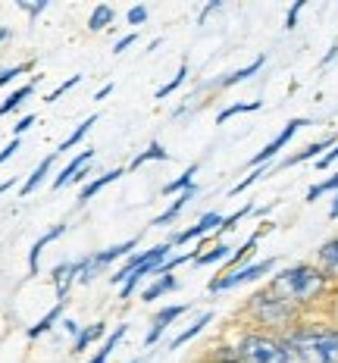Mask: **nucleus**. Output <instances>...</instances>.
<instances>
[{
  "label": "nucleus",
  "instance_id": "1",
  "mask_svg": "<svg viewBox=\"0 0 338 363\" xmlns=\"http://www.w3.org/2000/svg\"><path fill=\"white\" fill-rule=\"evenodd\" d=\"M266 289L273 294H279L282 301H288L291 307L304 310V307H313L317 301L326 298V291L332 289V282H329L313 263L300 260V263H291V267L273 272Z\"/></svg>",
  "mask_w": 338,
  "mask_h": 363
},
{
  "label": "nucleus",
  "instance_id": "2",
  "mask_svg": "<svg viewBox=\"0 0 338 363\" xmlns=\"http://www.w3.org/2000/svg\"><path fill=\"white\" fill-rule=\"evenodd\" d=\"M242 316L251 323V329L269 332V335H288L291 329L300 323V310L291 307L288 301H282L279 294H273L263 285L244 301Z\"/></svg>",
  "mask_w": 338,
  "mask_h": 363
},
{
  "label": "nucleus",
  "instance_id": "3",
  "mask_svg": "<svg viewBox=\"0 0 338 363\" xmlns=\"http://www.w3.org/2000/svg\"><path fill=\"white\" fill-rule=\"evenodd\" d=\"M298 354L300 363H338V326H313V323H298L288 335H282Z\"/></svg>",
  "mask_w": 338,
  "mask_h": 363
},
{
  "label": "nucleus",
  "instance_id": "4",
  "mask_svg": "<svg viewBox=\"0 0 338 363\" xmlns=\"http://www.w3.org/2000/svg\"><path fill=\"white\" fill-rule=\"evenodd\" d=\"M235 354L242 363H300L298 354L282 335H269V332L244 329L235 342Z\"/></svg>",
  "mask_w": 338,
  "mask_h": 363
},
{
  "label": "nucleus",
  "instance_id": "5",
  "mask_svg": "<svg viewBox=\"0 0 338 363\" xmlns=\"http://www.w3.org/2000/svg\"><path fill=\"white\" fill-rule=\"evenodd\" d=\"M141 245V235H132L125 241H119V245H110L103 247V251H94L88 257H81V272H79V285H91L97 276H103L107 272V267H113V263H123L125 257H132L135 251H138Z\"/></svg>",
  "mask_w": 338,
  "mask_h": 363
},
{
  "label": "nucleus",
  "instance_id": "6",
  "mask_svg": "<svg viewBox=\"0 0 338 363\" xmlns=\"http://www.w3.org/2000/svg\"><path fill=\"white\" fill-rule=\"evenodd\" d=\"M172 254H176V247H172V241H169V238H167V241H160V245H154V247H147L145 263H141V267L135 269L123 285H119V301H132V294L145 289L147 279H154V276H157V269H160Z\"/></svg>",
  "mask_w": 338,
  "mask_h": 363
},
{
  "label": "nucleus",
  "instance_id": "7",
  "mask_svg": "<svg viewBox=\"0 0 338 363\" xmlns=\"http://www.w3.org/2000/svg\"><path fill=\"white\" fill-rule=\"evenodd\" d=\"M276 257H266V260H254V263H244V267L232 269V272H220L216 279L207 282V291L210 294H222V291H232V289H242V285H251L257 282L260 276H269L276 269Z\"/></svg>",
  "mask_w": 338,
  "mask_h": 363
},
{
  "label": "nucleus",
  "instance_id": "8",
  "mask_svg": "<svg viewBox=\"0 0 338 363\" xmlns=\"http://www.w3.org/2000/svg\"><path fill=\"white\" fill-rule=\"evenodd\" d=\"M307 125H310V119H304V116H298V119H288L282 132L276 135V138L269 141V145L263 147V150H257V154H254L251 160H247V169H257V166H269V160H273V157H279V154H282V147L288 145L291 138H295V135L300 132V128H307Z\"/></svg>",
  "mask_w": 338,
  "mask_h": 363
},
{
  "label": "nucleus",
  "instance_id": "9",
  "mask_svg": "<svg viewBox=\"0 0 338 363\" xmlns=\"http://www.w3.org/2000/svg\"><path fill=\"white\" fill-rule=\"evenodd\" d=\"M188 310H194V304H167V307L157 310V313L150 316V329H147V335H145V347H154L172 326H176L179 316H185Z\"/></svg>",
  "mask_w": 338,
  "mask_h": 363
},
{
  "label": "nucleus",
  "instance_id": "10",
  "mask_svg": "<svg viewBox=\"0 0 338 363\" xmlns=\"http://www.w3.org/2000/svg\"><path fill=\"white\" fill-rule=\"evenodd\" d=\"M220 223H222V213H220V210H207V213L201 216L198 223L191 225V229H182V232H176V235H172L169 241H172V247L191 245V241H201V238L213 235V232L220 229Z\"/></svg>",
  "mask_w": 338,
  "mask_h": 363
},
{
  "label": "nucleus",
  "instance_id": "11",
  "mask_svg": "<svg viewBox=\"0 0 338 363\" xmlns=\"http://www.w3.org/2000/svg\"><path fill=\"white\" fill-rule=\"evenodd\" d=\"M79 272H81V257L79 260H63L50 269V285L57 291V301H66L72 291V285H79Z\"/></svg>",
  "mask_w": 338,
  "mask_h": 363
},
{
  "label": "nucleus",
  "instance_id": "12",
  "mask_svg": "<svg viewBox=\"0 0 338 363\" xmlns=\"http://www.w3.org/2000/svg\"><path fill=\"white\" fill-rule=\"evenodd\" d=\"M313 267H317L332 285H338V232L317 247V254H313Z\"/></svg>",
  "mask_w": 338,
  "mask_h": 363
},
{
  "label": "nucleus",
  "instance_id": "13",
  "mask_svg": "<svg viewBox=\"0 0 338 363\" xmlns=\"http://www.w3.org/2000/svg\"><path fill=\"white\" fill-rule=\"evenodd\" d=\"M338 145V135H326V138H320V141H313V145H307L304 150H298V154H291V157H285V160L279 166H273V169H291V166H300V163H307V160H320L326 150H332Z\"/></svg>",
  "mask_w": 338,
  "mask_h": 363
},
{
  "label": "nucleus",
  "instance_id": "14",
  "mask_svg": "<svg viewBox=\"0 0 338 363\" xmlns=\"http://www.w3.org/2000/svg\"><path fill=\"white\" fill-rule=\"evenodd\" d=\"M91 160H94V147H85V150H79L75 157H69V163L63 166V169L54 176V182H50V188L54 191H60V188H66L69 182H75V176H79L85 166H91Z\"/></svg>",
  "mask_w": 338,
  "mask_h": 363
},
{
  "label": "nucleus",
  "instance_id": "15",
  "mask_svg": "<svg viewBox=\"0 0 338 363\" xmlns=\"http://www.w3.org/2000/svg\"><path fill=\"white\" fill-rule=\"evenodd\" d=\"M179 285H182V282H179L176 272H169V276H157V279H150L145 289L138 291V301H145V304H154V301H160V298H167V294L179 291Z\"/></svg>",
  "mask_w": 338,
  "mask_h": 363
},
{
  "label": "nucleus",
  "instance_id": "16",
  "mask_svg": "<svg viewBox=\"0 0 338 363\" xmlns=\"http://www.w3.org/2000/svg\"><path fill=\"white\" fill-rule=\"evenodd\" d=\"M107 332H110V329H107V323H103V320L91 323V326H81V332L72 338V351H69V354H75V357H79V354H85L91 345L103 342V338H107Z\"/></svg>",
  "mask_w": 338,
  "mask_h": 363
},
{
  "label": "nucleus",
  "instance_id": "17",
  "mask_svg": "<svg viewBox=\"0 0 338 363\" xmlns=\"http://www.w3.org/2000/svg\"><path fill=\"white\" fill-rule=\"evenodd\" d=\"M194 198H198V185H194V188H188V191H182V194H176V201H172V203H169L167 210H163L160 216H154V219H150V229H163V225L176 223L179 213H182V210L188 207V201H194Z\"/></svg>",
  "mask_w": 338,
  "mask_h": 363
},
{
  "label": "nucleus",
  "instance_id": "18",
  "mask_svg": "<svg viewBox=\"0 0 338 363\" xmlns=\"http://www.w3.org/2000/svg\"><path fill=\"white\" fill-rule=\"evenodd\" d=\"M123 176H125V166H116V169L101 172V176H97V179H91V182H88V185H81V188H79V203H88V201L94 198V194H101L103 188L113 185V182H116V179H123Z\"/></svg>",
  "mask_w": 338,
  "mask_h": 363
},
{
  "label": "nucleus",
  "instance_id": "19",
  "mask_svg": "<svg viewBox=\"0 0 338 363\" xmlns=\"http://www.w3.org/2000/svg\"><path fill=\"white\" fill-rule=\"evenodd\" d=\"M125 335H129V323H119V326H113V329L107 332V338L101 342V347L94 351V357L88 360V363H107V360L113 357V351H116L119 342H123Z\"/></svg>",
  "mask_w": 338,
  "mask_h": 363
},
{
  "label": "nucleus",
  "instance_id": "20",
  "mask_svg": "<svg viewBox=\"0 0 338 363\" xmlns=\"http://www.w3.org/2000/svg\"><path fill=\"white\" fill-rule=\"evenodd\" d=\"M66 229H69V225H66V223H57V225H50V229H47V232H44V235H41V238H38V241H35V245H32V251H28V272H32V276H35V272H38V260H41L44 247H47V245H50V241L63 238V235H66Z\"/></svg>",
  "mask_w": 338,
  "mask_h": 363
},
{
  "label": "nucleus",
  "instance_id": "21",
  "mask_svg": "<svg viewBox=\"0 0 338 363\" xmlns=\"http://www.w3.org/2000/svg\"><path fill=\"white\" fill-rule=\"evenodd\" d=\"M57 157H60L57 150H50V154L44 157V160L38 163V166H35V169H32V176H28L26 182H22V188H19V194H22V198H28V194H35V191H38V185H41V182L50 176V169H54Z\"/></svg>",
  "mask_w": 338,
  "mask_h": 363
},
{
  "label": "nucleus",
  "instance_id": "22",
  "mask_svg": "<svg viewBox=\"0 0 338 363\" xmlns=\"http://www.w3.org/2000/svg\"><path fill=\"white\" fill-rule=\"evenodd\" d=\"M167 160H169V150H167V147L160 145V141L154 138V141H150V145H147L145 150H138V154L132 157V163L125 166V172L141 169V166H145V163H167Z\"/></svg>",
  "mask_w": 338,
  "mask_h": 363
},
{
  "label": "nucleus",
  "instance_id": "23",
  "mask_svg": "<svg viewBox=\"0 0 338 363\" xmlns=\"http://www.w3.org/2000/svg\"><path fill=\"white\" fill-rule=\"evenodd\" d=\"M66 304H69V301H57V304L50 307L47 313H44L41 320L35 323V326H28V329H26V335H28V338H41V335H47V332L54 329L60 320H63V310H66Z\"/></svg>",
  "mask_w": 338,
  "mask_h": 363
},
{
  "label": "nucleus",
  "instance_id": "24",
  "mask_svg": "<svg viewBox=\"0 0 338 363\" xmlns=\"http://www.w3.org/2000/svg\"><path fill=\"white\" fill-rule=\"evenodd\" d=\"M210 323H213V310H204V313H201L198 320L191 323V326H188V329H182V332H179L176 338H172V342L167 345V351H179V347H182V345H188V342H191V338H198L201 332H204V329L210 326Z\"/></svg>",
  "mask_w": 338,
  "mask_h": 363
},
{
  "label": "nucleus",
  "instance_id": "25",
  "mask_svg": "<svg viewBox=\"0 0 338 363\" xmlns=\"http://www.w3.org/2000/svg\"><path fill=\"white\" fill-rule=\"evenodd\" d=\"M97 125V113H94V116H88V119H81V123L79 125H75L72 128V132L69 135H66V138L63 141H60V147H57V154H69V150L72 147H79L81 145V141H85V135L88 132H91V128Z\"/></svg>",
  "mask_w": 338,
  "mask_h": 363
},
{
  "label": "nucleus",
  "instance_id": "26",
  "mask_svg": "<svg viewBox=\"0 0 338 363\" xmlns=\"http://www.w3.org/2000/svg\"><path fill=\"white\" fill-rule=\"evenodd\" d=\"M263 63H266V57H257L254 63H247V66H242V69H235V72H229L225 79H220L216 82V88H232V85H242V82H247L251 75H257L260 69H263Z\"/></svg>",
  "mask_w": 338,
  "mask_h": 363
},
{
  "label": "nucleus",
  "instance_id": "27",
  "mask_svg": "<svg viewBox=\"0 0 338 363\" xmlns=\"http://www.w3.org/2000/svg\"><path fill=\"white\" fill-rule=\"evenodd\" d=\"M113 22H116V10L110 4H97L88 16V32H107Z\"/></svg>",
  "mask_w": 338,
  "mask_h": 363
},
{
  "label": "nucleus",
  "instance_id": "28",
  "mask_svg": "<svg viewBox=\"0 0 338 363\" xmlns=\"http://www.w3.org/2000/svg\"><path fill=\"white\" fill-rule=\"evenodd\" d=\"M35 85H38V79H32V82H26V85H19L16 91H10L6 94V101L0 104V116H6V113H13L16 107H22V104L28 101V97L35 94Z\"/></svg>",
  "mask_w": 338,
  "mask_h": 363
},
{
  "label": "nucleus",
  "instance_id": "29",
  "mask_svg": "<svg viewBox=\"0 0 338 363\" xmlns=\"http://www.w3.org/2000/svg\"><path fill=\"white\" fill-rule=\"evenodd\" d=\"M232 251H235V247H229L225 241H213V245H210L207 251L194 260V267H213V263H225L232 257Z\"/></svg>",
  "mask_w": 338,
  "mask_h": 363
},
{
  "label": "nucleus",
  "instance_id": "30",
  "mask_svg": "<svg viewBox=\"0 0 338 363\" xmlns=\"http://www.w3.org/2000/svg\"><path fill=\"white\" fill-rule=\"evenodd\" d=\"M194 176H198V163H191V166H188V169H185L179 179L167 182V185H163L160 191L167 194V198H169V194H182V191H188V188H194Z\"/></svg>",
  "mask_w": 338,
  "mask_h": 363
},
{
  "label": "nucleus",
  "instance_id": "31",
  "mask_svg": "<svg viewBox=\"0 0 338 363\" xmlns=\"http://www.w3.org/2000/svg\"><path fill=\"white\" fill-rule=\"evenodd\" d=\"M251 213H254V203H244V207H242V210H235V213L222 216L220 229H216V232H213V241H222V235H225V232H232V229H235V225H238V223H242V219H244V216H251Z\"/></svg>",
  "mask_w": 338,
  "mask_h": 363
},
{
  "label": "nucleus",
  "instance_id": "32",
  "mask_svg": "<svg viewBox=\"0 0 338 363\" xmlns=\"http://www.w3.org/2000/svg\"><path fill=\"white\" fill-rule=\"evenodd\" d=\"M185 79H188V60H182V66H179V72L172 75V79L167 82V85H160V88H157V94H154V97H157V101H167L169 94H176V91L185 85Z\"/></svg>",
  "mask_w": 338,
  "mask_h": 363
},
{
  "label": "nucleus",
  "instance_id": "33",
  "mask_svg": "<svg viewBox=\"0 0 338 363\" xmlns=\"http://www.w3.org/2000/svg\"><path fill=\"white\" fill-rule=\"evenodd\" d=\"M263 107V101H247V104H232V107H225L216 113V125H222V123H229L232 116H242V113H257Z\"/></svg>",
  "mask_w": 338,
  "mask_h": 363
},
{
  "label": "nucleus",
  "instance_id": "34",
  "mask_svg": "<svg viewBox=\"0 0 338 363\" xmlns=\"http://www.w3.org/2000/svg\"><path fill=\"white\" fill-rule=\"evenodd\" d=\"M329 191H338V172H332L329 179H322V182H317V185H310L307 188V203H313V201H320L322 194H329Z\"/></svg>",
  "mask_w": 338,
  "mask_h": 363
},
{
  "label": "nucleus",
  "instance_id": "35",
  "mask_svg": "<svg viewBox=\"0 0 338 363\" xmlns=\"http://www.w3.org/2000/svg\"><path fill=\"white\" fill-rule=\"evenodd\" d=\"M269 172H273V166H257V169H251V176H244L242 182H238V185L235 188H232V198H235V194H242V191H247V188H251L254 185V182H260L263 176H269Z\"/></svg>",
  "mask_w": 338,
  "mask_h": 363
},
{
  "label": "nucleus",
  "instance_id": "36",
  "mask_svg": "<svg viewBox=\"0 0 338 363\" xmlns=\"http://www.w3.org/2000/svg\"><path fill=\"white\" fill-rule=\"evenodd\" d=\"M81 79H85V75H69V79H66V82H60V85H57L54 91H50L47 97H44V104H57L60 97H63V94H69V91H72L75 85H81Z\"/></svg>",
  "mask_w": 338,
  "mask_h": 363
},
{
  "label": "nucleus",
  "instance_id": "37",
  "mask_svg": "<svg viewBox=\"0 0 338 363\" xmlns=\"http://www.w3.org/2000/svg\"><path fill=\"white\" fill-rule=\"evenodd\" d=\"M147 16H150V10H147L145 4H135V6L125 10V22H129V26H145Z\"/></svg>",
  "mask_w": 338,
  "mask_h": 363
},
{
  "label": "nucleus",
  "instance_id": "38",
  "mask_svg": "<svg viewBox=\"0 0 338 363\" xmlns=\"http://www.w3.org/2000/svg\"><path fill=\"white\" fill-rule=\"evenodd\" d=\"M32 66H35V63H19V66H10V69H4V72H0V88L10 85V82L19 79V75H26L28 69H32Z\"/></svg>",
  "mask_w": 338,
  "mask_h": 363
},
{
  "label": "nucleus",
  "instance_id": "39",
  "mask_svg": "<svg viewBox=\"0 0 338 363\" xmlns=\"http://www.w3.org/2000/svg\"><path fill=\"white\" fill-rule=\"evenodd\" d=\"M307 6V0H298L295 6H288V13H285V32H291V28L298 26V16H300V10Z\"/></svg>",
  "mask_w": 338,
  "mask_h": 363
},
{
  "label": "nucleus",
  "instance_id": "40",
  "mask_svg": "<svg viewBox=\"0 0 338 363\" xmlns=\"http://www.w3.org/2000/svg\"><path fill=\"white\" fill-rule=\"evenodd\" d=\"M135 41H138V32H129V35H123V38H119L116 44H113V54H116V57H119V54H125V50H129Z\"/></svg>",
  "mask_w": 338,
  "mask_h": 363
},
{
  "label": "nucleus",
  "instance_id": "41",
  "mask_svg": "<svg viewBox=\"0 0 338 363\" xmlns=\"http://www.w3.org/2000/svg\"><path fill=\"white\" fill-rule=\"evenodd\" d=\"M35 123H38V116H35V113H28V116H22L19 123L13 125V138H19V135H26V132H28V128H32Z\"/></svg>",
  "mask_w": 338,
  "mask_h": 363
},
{
  "label": "nucleus",
  "instance_id": "42",
  "mask_svg": "<svg viewBox=\"0 0 338 363\" xmlns=\"http://www.w3.org/2000/svg\"><path fill=\"white\" fill-rule=\"evenodd\" d=\"M19 10H26L28 13V16H38V13H44V10H47V0H38V4H22V0H19Z\"/></svg>",
  "mask_w": 338,
  "mask_h": 363
},
{
  "label": "nucleus",
  "instance_id": "43",
  "mask_svg": "<svg viewBox=\"0 0 338 363\" xmlns=\"http://www.w3.org/2000/svg\"><path fill=\"white\" fill-rule=\"evenodd\" d=\"M335 160H338V145H335L332 150H326V154L320 157V160H317V169H329V166H332Z\"/></svg>",
  "mask_w": 338,
  "mask_h": 363
},
{
  "label": "nucleus",
  "instance_id": "44",
  "mask_svg": "<svg viewBox=\"0 0 338 363\" xmlns=\"http://www.w3.org/2000/svg\"><path fill=\"white\" fill-rule=\"evenodd\" d=\"M60 326H63V332H66V335H69V338H75V335H79V332H81V326L72 320V316H63V320H60Z\"/></svg>",
  "mask_w": 338,
  "mask_h": 363
},
{
  "label": "nucleus",
  "instance_id": "45",
  "mask_svg": "<svg viewBox=\"0 0 338 363\" xmlns=\"http://www.w3.org/2000/svg\"><path fill=\"white\" fill-rule=\"evenodd\" d=\"M19 147H22V141H19V138H13V141H10V145H6L4 150H0V166H4L6 160H10V157H13V154H16V150H19Z\"/></svg>",
  "mask_w": 338,
  "mask_h": 363
},
{
  "label": "nucleus",
  "instance_id": "46",
  "mask_svg": "<svg viewBox=\"0 0 338 363\" xmlns=\"http://www.w3.org/2000/svg\"><path fill=\"white\" fill-rule=\"evenodd\" d=\"M335 57H338V41H335V44H332V48H329V50H326V57H322V60H320V69H326V66H329V63H332V60H335Z\"/></svg>",
  "mask_w": 338,
  "mask_h": 363
},
{
  "label": "nucleus",
  "instance_id": "47",
  "mask_svg": "<svg viewBox=\"0 0 338 363\" xmlns=\"http://www.w3.org/2000/svg\"><path fill=\"white\" fill-rule=\"evenodd\" d=\"M220 6H222V0H213V4H207L204 10H201V16H198V19H201V22H207L210 13H216V10H220Z\"/></svg>",
  "mask_w": 338,
  "mask_h": 363
},
{
  "label": "nucleus",
  "instance_id": "48",
  "mask_svg": "<svg viewBox=\"0 0 338 363\" xmlns=\"http://www.w3.org/2000/svg\"><path fill=\"white\" fill-rule=\"evenodd\" d=\"M113 88H116L113 82H107L103 88H97V91H94V101H103V97H110V94H113Z\"/></svg>",
  "mask_w": 338,
  "mask_h": 363
},
{
  "label": "nucleus",
  "instance_id": "49",
  "mask_svg": "<svg viewBox=\"0 0 338 363\" xmlns=\"http://www.w3.org/2000/svg\"><path fill=\"white\" fill-rule=\"evenodd\" d=\"M329 219H338V191H335V198H332V207H329Z\"/></svg>",
  "mask_w": 338,
  "mask_h": 363
},
{
  "label": "nucleus",
  "instance_id": "50",
  "mask_svg": "<svg viewBox=\"0 0 338 363\" xmlns=\"http://www.w3.org/2000/svg\"><path fill=\"white\" fill-rule=\"evenodd\" d=\"M160 44H163V38H154V41H150V44H147V50H145V54H154V50H157V48H160Z\"/></svg>",
  "mask_w": 338,
  "mask_h": 363
},
{
  "label": "nucleus",
  "instance_id": "51",
  "mask_svg": "<svg viewBox=\"0 0 338 363\" xmlns=\"http://www.w3.org/2000/svg\"><path fill=\"white\" fill-rule=\"evenodd\" d=\"M13 185H16V182H13V179H6V182H0V194H6V191H10V188Z\"/></svg>",
  "mask_w": 338,
  "mask_h": 363
},
{
  "label": "nucleus",
  "instance_id": "52",
  "mask_svg": "<svg viewBox=\"0 0 338 363\" xmlns=\"http://www.w3.org/2000/svg\"><path fill=\"white\" fill-rule=\"evenodd\" d=\"M6 38H10V28H4V26H0V41H6Z\"/></svg>",
  "mask_w": 338,
  "mask_h": 363
},
{
  "label": "nucleus",
  "instance_id": "53",
  "mask_svg": "<svg viewBox=\"0 0 338 363\" xmlns=\"http://www.w3.org/2000/svg\"><path fill=\"white\" fill-rule=\"evenodd\" d=\"M204 363H242V360H204Z\"/></svg>",
  "mask_w": 338,
  "mask_h": 363
},
{
  "label": "nucleus",
  "instance_id": "54",
  "mask_svg": "<svg viewBox=\"0 0 338 363\" xmlns=\"http://www.w3.org/2000/svg\"><path fill=\"white\" fill-rule=\"evenodd\" d=\"M129 363H145V360H141V357H135V360H129Z\"/></svg>",
  "mask_w": 338,
  "mask_h": 363
}]
</instances>
